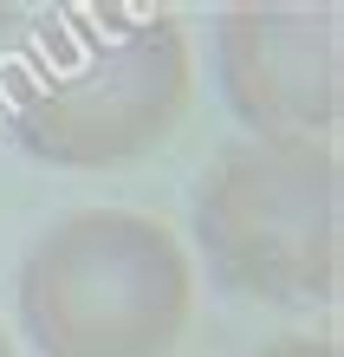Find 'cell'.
<instances>
[{
	"instance_id": "cell-1",
	"label": "cell",
	"mask_w": 344,
	"mask_h": 357,
	"mask_svg": "<svg viewBox=\"0 0 344 357\" xmlns=\"http://www.w3.org/2000/svg\"><path fill=\"white\" fill-rule=\"evenodd\" d=\"M188 111V39L163 13L66 7L13 66V143L52 169H117L176 137Z\"/></svg>"
},
{
	"instance_id": "cell-2",
	"label": "cell",
	"mask_w": 344,
	"mask_h": 357,
	"mask_svg": "<svg viewBox=\"0 0 344 357\" xmlns=\"http://www.w3.org/2000/svg\"><path fill=\"white\" fill-rule=\"evenodd\" d=\"M188 305V254L130 208H72L20 260V331L39 357H169Z\"/></svg>"
},
{
	"instance_id": "cell-3",
	"label": "cell",
	"mask_w": 344,
	"mask_h": 357,
	"mask_svg": "<svg viewBox=\"0 0 344 357\" xmlns=\"http://www.w3.org/2000/svg\"><path fill=\"white\" fill-rule=\"evenodd\" d=\"M195 241L214 280L267 305L338 299L344 176L312 137H247L214 156L195 188Z\"/></svg>"
},
{
	"instance_id": "cell-4",
	"label": "cell",
	"mask_w": 344,
	"mask_h": 357,
	"mask_svg": "<svg viewBox=\"0 0 344 357\" xmlns=\"http://www.w3.org/2000/svg\"><path fill=\"white\" fill-rule=\"evenodd\" d=\"M221 91L253 137L325 143L344 111V20L338 7H227L214 33Z\"/></svg>"
},
{
	"instance_id": "cell-5",
	"label": "cell",
	"mask_w": 344,
	"mask_h": 357,
	"mask_svg": "<svg viewBox=\"0 0 344 357\" xmlns=\"http://www.w3.org/2000/svg\"><path fill=\"white\" fill-rule=\"evenodd\" d=\"M260 357H338V338H286V344H273Z\"/></svg>"
},
{
	"instance_id": "cell-6",
	"label": "cell",
	"mask_w": 344,
	"mask_h": 357,
	"mask_svg": "<svg viewBox=\"0 0 344 357\" xmlns=\"http://www.w3.org/2000/svg\"><path fill=\"white\" fill-rule=\"evenodd\" d=\"M27 13H33V7H7V0H0V39H7L13 26H27Z\"/></svg>"
},
{
	"instance_id": "cell-7",
	"label": "cell",
	"mask_w": 344,
	"mask_h": 357,
	"mask_svg": "<svg viewBox=\"0 0 344 357\" xmlns=\"http://www.w3.org/2000/svg\"><path fill=\"white\" fill-rule=\"evenodd\" d=\"M0 357H13V338H7V331H0Z\"/></svg>"
}]
</instances>
